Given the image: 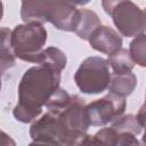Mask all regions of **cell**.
Wrapping results in <instances>:
<instances>
[{"label": "cell", "mask_w": 146, "mask_h": 146, "mask_svg": "<svg viewBox=\"0 0 146 146\" xmlns=\"http://www.w3.org/2000/svg\"><path fill=\"white\" fill-rule=\"evenodd\" d=\"M137 86V76L132 72L127 73H112L108 83V91L120 97H127L132 94Z\"/></svg>", "instance_id": "9c48e42d"}, {"label": "cell", "mask_w": 146, "mask_h": 146, "mask_svg": "<svg viewBox=\"0 0 146 146\" xmlns=\"http://www.w3.org/2000/svg\"><path fill=\"white\" fill-rule=\"evenodd\" d=\"M21 17L24 23H51L56 29L74 32L80 21V9L70 1H23Z\"/></svg>", "instance_id": "3957f363"}, {"label": "cell", "mask_w": 146, "mask_h": 146, "mask_svg": "<svg viewBox=\"0 0 146 146\" xmlns=\"http://www.w3.org/2000/svg\"><path fill=\"white\" fill-rule=\"evenodd\" d=\"M60 73L50 65H35L23 74L17 94V104L13 110L14 117L22 123L35 121L43 106L59 89Z\"/></svg>", "instance_id": "7a4b0ae2"}, {"label": "cell", "mask_w": 146, "mask_h": 146, "mask_svg": "<svg viewBox=\"0 0 146 146\" xmlns=\"http://www.w3.org/2000/svg\"><path fill=\"white\" fill-rule=\"evenodd\" d=\"M102 6L107 15L113 19L117 33L132 38L144 34L146 26L145 11L129 0H104Z\"/></svg>", "instance_id": "5b68a950"}, {"label": "cell", "mask_w": 146, "mask_h": 146, "mask_svg": "<svg viewBox=\"0 0 146 146\" xmlns=\"http://www.w3.org/2000/svg\"><path fill=\"white\" fill-rule=\"evenodd\" d=\"M102 25L100 18L98 17V15L90 10V9H86L82 8L80 9V21L78 24L76 30L74 31V33L83 39V40H88L89 36L91 35V33Z\"/></svg>", "instance_id": "7c38bea8"}, {"label": "cell", "mask_w": 146, "mask_h": 146, "mask_svg": "<svg viewBox=\"0 0 146 146\" xmlns=\"http://www.w3.org/2000/svg\"><path fill=\"white\" fill-rule=\"evenodd\" d=\"M0 146H16V143L9 135L0 130Z\"/></svg>", "instance_id": "ac0fdd59"}, {"label": "cell", "mask_w": 146, "mask_h": 146, "mask_svg": "<svg viewBox=\"0 0 146 146\" xmlns=\"http://www.w3.org/2000/svg\"><path fill=\"white\" fill-rule=\"evenodd\" d=\"M111 80L108 63L99 56L86 58L74 74V81L79 90L87 95H96L105 91Z\"/></svg>", "instance_id": "8992f818"}, {"label": "cell", "mask_w": 146, "mask_h": 146, "mask_svg": "<svg viewBox=\"0 0 146 146\" xmlns=\"http://www.w3.org/2000/svg\"><path fill=\"white\" fill-rule=\"evenodd\" d=\"M145 125V115H144V107L140 108L137 115H122L114 122H112L111 128H113L117 132H130L135 136L139 135L143 131Z\"/></svg>", "instance_id": "30bf717a"}, {"label": "cell", "mask_w": 146, "mask_h": 146, "mask_svg": "<svg viewBox=\"0 0 146 146\" xmlns=\"http://www.w3.org/2000/svg\"><path fill=\"white\" fill-rule=\"evenodd\" d=\"M11 31L8 27H0V73L11 68L16 63V57L11 49L10 43Z\"/></svg>", "instance_id": "8fae6325"}, {"label": "cell", "mask_w": 146, "mask_h": 146, "mask_svg": "<svg viewBox=\"0 0 146 146\" xmlns=\"http://www.w3.org/2000/svg\"><path fill=\"white\" fill-rule=\"evenodd\" d=\"M86 102L59 88L47 102V112L30 128L33 140H47L59 146H78L90 127Z\"/></svg>", "instance_id": "6da1fadb"}, {"label": "cell", "mask_w": 146, "mask_h": 146, "mask_svg": "<svg viewBox=\"0 0 146 146\" xmlns=\"http://www.w3.org/2000/svg\"><path fill=\"white\" fill-rule=\"evenodd\" d=\"M114 146H140L137 137L130 132H117Z\"/></svg>", "instance_id": "e0dca14e"}, {"label": "cell", "mask_w": 146, "mask_h": 146, "mask_svg": "<svg viewBox=\"0 0 146 146\" xmlns=\"http://www.w3.org/2000/svg\"><path fill=\"white\" fill-rule=\"evenodd\" d=\"M29 146H59L55 143L51 141H47V140H32Z\"/></svg>", "instance_id": "d6986e66"}, {"label": "cell", "mask_w": 146, "mask_h": 146, "mask_svg": "<svg viewBox=\"0 0 146 146\" xmlns=\"http://www.w3.org/2000/svg\"><path fill=\"white\" fill-rule=\"evenodd\" d=\"M129 55L133 62L141 67L146 65V36L145 34H140L136 36L129 47Z\"/></svg>", "instance_id": "2e32d148"}, {"label": "cell", "mask_w": 146, "mask_h": 146, "mask_svg": "<svg viewBox=\"0 0 146 146\" xmlns=\"http://www.w3.org/2000/svg\"><path fill=\"white\" fill-rule=\"evenodd\" d=\"M66 55L56 47H48L43 49L36 60V65H50L57 71L62 72L66 66Z\"/></svg>", "instance_id": "5bb4252c"}, {"label": "cell", "mask_w": 146, "mask_h": 146, "mask_svg": "<svg viewBox=\"0 0 146 146\" xmlns=\"http://www.w3.org/2000/svg\"><path fill=\"white\" fill-rule=\"evenodd\" d=\"M2 15H3V5H2V2L0 1V21H1V18H2Z\"/></svg>", "instance_id": "ffe728a7"}, {"label": "cell", "mask_w": 146, "mask_h": 146, "mask_svg": "<svg viewBox=\"0 0 146 146\" xmlns=\"http://www.w3.org/2000/svg\"><path fill=\"white\" fill-rule=\"evenodd\" d=\"M47 41V30L42 24L29 22L16 25L11 31L10 43L16 58L24 62L34 63L44 49Z\"/></svg>", "instance_id": "277c9868"}, {"label": "cell", "mask_w": 146, "mask_h": 146, "mask_svg": "<svg viewBox=\"0 0 146 146\" xmlns=\"http://www.w3.org/2000/svg\"><path fill=\"white\" fill-rule=\"evenodd\" d=\"M116 131L113 128H103L95 135H86L78 146H114Z\"/></svg>", "instance_id": "4fadbf2b"}, {"label": "cell", "mask_w": 146, "mask_h": 146, "mask_svg": "<svg viewBox=\"0 0 146 146\" xmlns=\"http://www.w3.org/2000/svg\"><path fill=\"white\" fill-rule=\"evenodd\" d=\"M92 49L105 55H112L122 48V36L114 29L100 25L88 39Z\"/></svg>", "instance_id": "ba28073f"}, {"label": "cell", "mask_w": 146, "mask_h": 146, "mask_svg": "<svg viewBox=\"0 0 146 146\" xmlns=\"http://www.w3.org/2000/svg\"><path fill=\"white\" fill-rule=\"evenodd\" d=\"M1 76H2V74L0 73V90H1Z\"/></svg>", "instance_id": "44dd1931"}, {"label": "cell", "mask_w": 146, "mask_h": 146, "mask_svg": "<svg viewBox=\"0 0 146 146\" xmlns=\"http://www.w3.org/2000/svg\"><path fill=\"white\" fill-rule=\"evenodd\" d=\"M106 60L108 63V66L112 67L113 73H117V74L131 72V70L135 66L128 49L124 48H121L116 52L110 55Z\"/></svg>", "instance_id": "9a60e30c"}, {"label": "cell", "mask_w": 146, "mask_h": 146, "mask_svg": "<svg viewBox=\"0 0 146 146\" xmlns=\"http://www.w3.org/2000/svg\"><path fill=\"white\" fill-rule=\"evenodd\" d=\"M127 107L124 97L108 92L100 99L86 105L89 124L92 127H103L110 122H114L123 115Z\"/></svg>", "instance_id": "52a82bcc"}]
</instances>
